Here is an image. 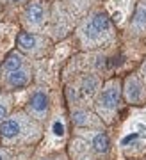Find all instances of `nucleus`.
Returning <instances> with one entry per match:
<instances>
[{"label":"nucleus","instance_id":"obj_1","mask_svg":"<svg viewBox=\"0 0 146 160\" xmlns=\"http://www.w3.org/2000/svg\"><path fill=\"white\" fill-rule=\"evenodd\" d=\"M41 135V125L25 112L9 116L0 123V139L6 144H23L34 142Z\"/></svg>","mask_w":146,"mask_h":160},{"label":"nucleus","instance_id":"obj_2","mask_svg":"<svg viewBox=\"0 0 146 160\" xmlns=\"http://www.w3.org/2000/svg\"><path fill=\"white\" fill-rule=\"evenodd\" d=\"M121 92L123 91L119 87L118 80H111L103 86L100 96L96 100V112L100 116V119H103L105 123H112L114 116L121 105Z\"/></svg>","mask_w":146,"mask_h":160},{"label":"nucleus","instance_id":"obj_3","mask_svg":"<svg viewBox=\"0 0 146 160\" xmlns=\"http://www.w3.org/2000/svg\"><path fill=\"white\" fill-rule=\"evenodd\" d=\"M109 32H111V22L103 12L93 14L82 29V36H84L86 43H98L103 38H107Z\"/></svg>","mask_w":146,"mask_h":160},{"label":"nucleus","instance_id":"obj_4","mask_svg":"<svg viewBox=\"0 0 146 160\" xmlns=\"http://www.w3.org/2000/svg\"><path fill=\"white\" fill-rule=\"evenodd\" d=\"M48 112H50V98L46 91L43 89L34 91L27 102V114L36 121H45L48 118Z\"/></svg>","mask_w":146,"mask_h":160},{"label":"nucleus","instance_id":"obj_5","mask_svg":"<svg viewBox=\"0 0 146 160\" xmlns=\"http://www.w3.org/2000/svg\"><path fill=\"white\" fill-rule=\"evenodd\" d=\"M123 96L125 100L130 103V105H143L146 102V89L143 86V82H141L137 77L134 75H130L127 77L125 80V86H123Z\"/></svg>","mask_w":146,"mask_h":160},{"label":"nucleus","instance_id":"obj_6","mask_svg":"<svg viewBox=\"0 0 146 160\" xmlns=\"http://www.w3.org/2000/svg\"><path fill=\"white\" fill-rule=\"evenodd\" d=\"M71 123L77 128H89V130H98L102 128V119L93 116L87 110H73L71 112Z\"/></svg>","mask_w":146,"mask_h":160},{"label":"nucleus","instance_id":"obj_7","mask_svg":"<svg viewBox=\"0 0 146 160\" xmlns=\"http://www.w3.org/2000/svg\"><path fill=\"white\" fill-rule=\"evenodd\" d=\"M18 48L27 53H39L45 46H43V41L38 38V36L30 34V32H20L16 38Z\"/></svg>","mask_w":146,"mask_h":160},{"label":"nucleus","instance_id":"obj_8","mask_svg":"<svg viewBox=\"0 0 146 160\" xmlns=\"http://www.w3.org/2000/svg\"><path fill=\"white\" fill-rule=\"evenodd\" d=\"M43 20H45V11H43L41 2H38V0L30 2L25 9V22L30 23L32 27H38L43 23Z\"/></svg>","mask_w":146,"mask_h":160},{"label":"nucleus","instance_id":"obj_9","mask_svg":"<svg viewBox=\"0 0 146 160\" xmlns=\"http://www.w3.org/2000/svg\"><path fill=\"white\" fill-rule=\"evenodd\" d=\"M30 78H32L30 69H27V68L16 69V71L7 75V86L11 87V89H22V87L29 86Z\"/></svg>","mask_w":146,"mask_h":160},{"label":"nucleus","instance_id":"obj_10","mask_svg":"<svg viewBox=\"0 0 146 160\" xmlns=\"http://www.w3.org/2000/svg\"><path fill=\"white\" fill-rule=\"evenodd\" d=\"M86 141L91 144V148L95 149L96 153H107L111 149V139L102 130H96V133H91L89 139H86Z\"/></svg>","mask_w":146,"mask_h":160},{"label":"nucleus","instance_id":"obj_11","mask_svg":"<svg viewBox=\"0 0 146 160\" xmlns=\"http://www.w3.org/2000/svg\"><path fill=\"white\" fill-rule=\"evenodd\" d=\"M91 144L86 139H77L71 142V157L73 160H91Z\"/></svg>","mask_w":146,"mask_h":160},{"label":"nucleus","instance_id":"obj_12","mask_svg":"<svg viewBox=\"0 0 146 160\" xmlns=\"http://www.w3.org/2000/svg\"><path fill=\"white\" fill-rule=\"evenodd\" d=\"M98 86H100V82H98V78L95 75H86L82 78V82H80V94H82V98H91L96 92Z\"/></svg>","mask_w":146,"mask_h":160},{"label":"nucleus","instance_id":"obj_13","mask_svg":"<svg viewBox=\"0 0 146 160\" xmlns=\"http://www.w3.org/2000/svg\"><path fill=\"white\" fill-rule=\"evenodd\" d=\"M2 68H4V71H6L7 75L13 73V71H16V69H22L23 68L22 55H18L16 52L9 53V55L6 57V61H4V64H2Z\"/></svg>","mask_w":146,"mask_h":160},{"label":"nucleus","instance_id":"obj_14","mask_svg":"<svg viewBox=\"0 0 146 160\" xmlns=\"http://www.w3.org/2000/svg\"><path fill=\"white\" fill-rule=\"evenodd\" d=\"M9 110H11V96L0 92V123L9 118Z\"/></svg>","mask_w":146,"mask_h":160},{"label":"nucleus","instance_id":"obj_15","mask_svg":"<svg viewBox=\"0 0 146 160\" xmlns=\"http://www.w3.org/2000/svg\"><path fill=\"white\" fill-rule=\"evenodd\" d=\"M134 27L135 29H146V6H139L134 14Z\"/></svg>","mask_w":146,"mask_h":160},{"label":"nucleus","instance_id":"obj_16","mask_svg":"<svg viewBox=\"0 0 146 160\" xmlns=\"http://www.w3.org/2000/svg\"><path fill=\"white\" fill-rule=\"evenodd\" d=\"M143 73H144V77H146V61H144V64H143Z\"/></svg>","mask_w":146,"mask_h":160},{"label":"nucleus","instance_id":"obj_17","mask_svg":"<svg viewBox=\"0 0 146 160\" xmlns=\"http://www.w3.org/2000/svg\"><path fill=\"white\" fill-rule=\"evenodd\" d=\"M0 160H6V158H4V155H2V153H0Z\"/></svg>","mask_w":146,"mask_h":160},{"label":"nucleus","instance_id":"obj_18","mask_svg":"<svg viewBox=\"0 0 146 160\" xmlns=\"http://www.w3.org/2000/svg\"><path fill=\"white\" fill-rule=\"evenodd\" d=\"M11 2H22V0H11Z\"/></svg>","mask_w":146,"mask_h":160},{"label":"nucleus","instance_id":"obj_19","mask_svg":"<svg viewBox=\"0 0 146 160\" xmlns=\"http://www.w3.org/2000/svg\"><path fill=\"white\" fill-rule=\"evenodd\" d=\"M41 160H52V158H41Z\"/></svg>","mask_w":146,"mask_h":160}]
</instances>
